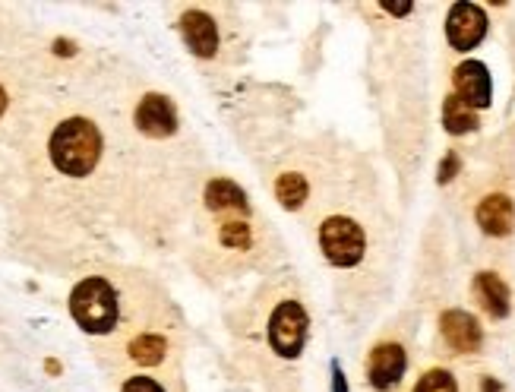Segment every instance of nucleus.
<instances>
[{
    "label": "nucleus",
    "mask_w": 515,
    "mask_h": 392,
    "mask_svg": "<svg viewBox=\"0 0 515 392\" xmlns=\"http://www.w3.org/2000/svg\"><path fill=\"white\" fill-rule=\"evenodd\" d=\"M70 313L89 336H111L121 323V294L105 276H86L70 291Z\"/></svg>",
    "instance_id": "f257e3e1"
},
{
    "label": "nucleus",
    "mask_w": 515,
    "mask_h": 392,
    "mask_svg": "<svg viewBox=\"0 0 515 392\" xmlns=\"http://www.w3.org/2000/svg\"><path fill=\"white\" fill-rule=\"evenodd\" d=\"M102 155V136L86 117H70L51 133V162L61 174L86 178Z\"/></svg>",
    "instance_id": "f03ea898"
},
{
    "label": "nucleus",
    "mask_w": 515,
    "mask_h": 392,
    "mask_svg": "<svg viewBox=\"0 0 515 392\" xmlns=\"http://www.w3.org/2000/svg\"><path fill=\"white\" fill-rule=\"evenodd\" d=\"M307 332H310V317H307L301 294H282V298L263 313V336L275 358L282 361L301 358V351L307 345Z\"/></svg>",
    "instance_id": "7ed1b4c3"
},
{
    "label": "nucleus",
    "mask_w": 515,
    "mask_h": 392,
    "mask_svg": "<svg viewBox=\"0 0 515 392\" xmlns=\"http://www.w3.org/2000/svg\"><path fill=\"white\" fill-rule=\"evenodd\" d=\"M316 241L329 266L354 269L367 257V228L348 212H332L316 225Z\"/></svg>",
    "instance_id": "20e7f679"
},
{
    "label": "nucleus",
    "mask_w": 515,
    "mask_h": 392,
    "mask_svg": "<svg viewBox=\"0 0 515 392\" xmlns=\"http://www.w3.org/2000/svg\"><path fill=\"white\" fill-rule=\"evenodd\" d=\"M408 367V351L399 342H376L367 355V383L380 392H389L402 383Z\"/></svg>",
    "instance_id": "39448f33"
},
{
    "label": "nucleus",
    "mask_w": 515,
    "mask_h": 392,
    "mask_svg": "<svg viewBox=\"0 0 515 392\" xmlns=\"http://www.w3.org/2000/svg\"><path fill=\"white\" fill-rule=\"evenodd\" d=\"M487 35V16L474 4H455L446 16V38L455 51H471L484 42Z\"/></svg>",
    "instance_id": "423d86ee"
},
{
    "label": "nucleus",
    "mask_w": 515,
    "mask_h": 392,
    "mask_svg": "<svg viewBox=\"0 0 515 392\" xmlns=\"http://www.w3.org/2000/svg\"><path fill=\"white\" fill-rule=\"evenodd\" d=\"M181 32H184V42L196 57H215L219 54V23L200 7H193L181 16Z\"/></svg>",
    "instance_id": "0eeeda50"
},
{
    "label": "nucleus",
    "mask_w": 515,
    "mask_h": 392,
    "mask_svg": "<svg viewBox=\"0 0 515 392\" xmlns=\"http://www.w3.org/2000/svg\"><path fill=\"white\" fill-rule=\"evenodd\" d=\"M440 332H443L446 345L452 351H459V355H474L484 342L481 323L465 310H446L440 317Z\"/></svg>",
    "instance_id": "6e6552de"
},
{
    "label": "nucleus",
    "mask_w": 515,
    "mask_h": 392,
    "mask_svg": "<svg viewBox=\"0 0 515 392\" xmlns=\"http://www.w3.org/2000/svg\"><path fill=\"white\" fill-rule=\"evenodd\" d=\"M136 130L152 136V140H162V136H171L177 130V114L174 105L165 95H146L140 105H136Z\"/></svg>",
    "instance_id": "1a4fd4ad"
},
{
    "label": "nucleus",
    "mask_w": 515,
    "mask_h": 392,
    "mask_svg": "<svg viewBox=\"0 0 515 392\" xmlns=\"http://www.w3.org/2000/svg\"><path fill=\"white\" fill-rule=\"evenodd\" d=\"M452 83H455V95H459L462 102H468L474 111L490 105L493 83H490V73H487L484 64H478V61H465L462 67H455Z\"/></svg>",
    "instance_id": "9d476101"
},
{
    "label": "nucleus",
    "mask_w": 515,
    "mask_h": 392,
    "mask_svg": "<svg viewBox=\"0 0 515 392\" xmlns=\"http://www.w3.org/2000/svg\"><path fill=\"white\" fill-rule=\"evenodd\" d=\"M481 231L490 234V238H506V234L515 228V203L506 193H490L478 203V212H474Z\"/></svg>",
    "instance_id": "9b49d317"
},
{
    "label": "nucleus",
    "mask_w": 515,
    "mask_h": 392,
    "mask_svg": "<svg viewBox=\"0 0 515 392\" xmlns=\"http://www.w3.org/2000/svg\"><path fill=\"white\" fill-rule=\"evenodd\" d=\"M168 336L158 329H146L140 336L127 339L124 345V355L133 367H158L168 361Z\"/></svg>",
    "instance_id": "f8f14e48"
},
{
    "label": "nucleus",
    "mask_w": 515,
    "mask_h": 392,
    "mask_svg": "<svg viewBox=\"0 0 515 392\" xmlns=\"http://www.w3.org/2000/svg\"><path fill=\"white\" fill-rule=\"evenodd\" d=\"M272 193H275V200H279V206H285L288 212H301L307 203H310V196H313V184L304 171H279L272 178Z\"/></svg>",
    "instance_id": "ddd939ff"
},
{
    "label": "nucleus",
    "mask_w": 515,
    "mask_h": 392,
    "mask_svg": "<svg viewBox=\"0 0 515 392\" xmlns=\"http://www.w3.org/2000/svg\"><path fill=\"white\" fill-rule=\"evenodd\" d=\"M471 291H474V298H478L481 310H487L493 320H503L509 313V285L497 276V272H478Z\"/></svg>",
    "instance_id": "4468645a"
},
{
    "label": "nucleus",
    "mask_w": 515,
    "mask_h": 392,
    "mask_svg": "<svg viewBox=\"0 0 515 392\" xmlns=\"http://www.w3.org/2000/svg\"><path fill=\"white\" fill-rule=\"evenodd\" d=\"M443 124L449 133L462 136V133H471L478 127V111H474L468 102H462L459 95H446V105H443Z\"/></svg>",
    "instance_id": "2eb2a0df"
},
{
    "label": "nucleus",
    "mask_w": 515,
    "mask_h": 392,
    "mask_svg": "<svg viewBox=\"0 0 515 392\" xmlns=\"http://www.w3.org/2000/svg\"><path fill=\"white\" fill-rule=\"evenodd\" d=\"M411 392H459V386H455V377L449 370L433 367V370H424Z\"/></svg>",
    "instance_id": "dca6fc26"
},
{
    "label": "nucleus",
    "mask_w": 515,
    "mask_h": 392,
    "mask_svg": "<svg viewBox=\"0 0 515 392\" xmlns=\"http://www.w3.org/2000/svg\"><path fill=\"white\" fill-rule=\"evenodd\" d=\"M121 392H165V386L152 380V377H143V374H136V377H127Z\"/></svg>",
    "instance_id": "f3484780"
},
{
    "label": "nucleus",
    "mask_w": 515,
    "mask_h": 392,
    "mask_svg": "<svg viewBox=\"0 0 515 392\" xmlns=\"http://www.w3.org/2000/svg\"><path fill=\"white\" fill-rule=\"evenodd\" d=\"M4 111H7V92L0 89V117H4Z\"/></svg>",
    "instance_id": "a211bd4d"
}]
</instances>
